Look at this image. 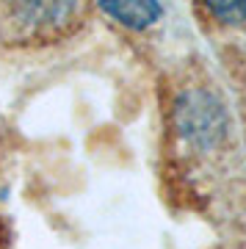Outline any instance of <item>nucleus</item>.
I'll use <instances>...</instances> for the list:
<instances>
[{
  "label": "nucleus",
  "mask_w": 246,
  "mask_h": 249,
  "mask_svg": "<svg viewBox=\"0 0 246 249\" xmlns=\"http://www.w3.org/2000/svg\"><path fill=\"white\" fill-rule=\"evenodd\" d=\"M172 119L177 142L199 175L208 180L211 172L213 186H224L238 196L235 188L246 186V172H241V147L224 97L208 83H191L175 97Z\"/></svg>",
  "instance_id": "1"
},
{
  "label": "nucleus",
  "mask_w": 246,
  "mask_h": 249,
  "mask_svg": "<svg viewBox=\"0 0 246 249\" xmlns=\"http://www.w3.org/2000/svg\"><path fill=\"white\" fill-rule=\"evenodd\" d=\"M14 25L28 34H61L78 11V0H6Z\"/></svg>",
  "instance_id": "2"
},
{
  "label": "nucleus",
  "mask_w": 246,
  "mask_h": 249,
  "mask_svg": "<svg viewBox=\"0 0 246 249\" xmlns=\"http://www.w3.org/2000/svg\"><path fill=\"white\" fill-rule=\"evenodd\" d=\"M100 6L119 25L144 31L160 17V0H100Z\"/></svg>",
  "instance_id": "3"
},
{
  "label": "nucleus",
  "mask_w": 246,
  "mask_h": 249,
  "mask_svg": "<svg viewBox=\"0 0 246 249\" xmlns=\"http://www.w3.org/2000/svg\"><path fill=\"white\" fill-rule=\"evenodd\" d=\"M202 3L221 25H244L246 22V0H202Z\"/></svg>",
  "instance_id": "4"
},
{
  "label": "nucleus",
  "mask_w": 246,
  "mask_h": 249,
  "mask_svg": "<svg viewBox=\"0 0 246 249\" xmlns=\"http://www.w3.org/2000/svg\"><path fill=\"white\" fill-rule=\"evenodd\" d=\"M221 249H246V241L244 244H229V247H221Z\"/></svg>",
  "instance_id": "5"
}]
</instances>
